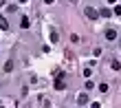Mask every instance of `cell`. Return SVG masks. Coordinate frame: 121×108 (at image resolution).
<instances>
[{"mask_svg":"<svg viewBox=\"0 0 121 108\" xmlns=\"http://www.w3.org/2000/svg\"><path fill=\"white\" fill-rule=\"evenodd\" d=\"M44 2H46V4H51V2H53V0H44Z\"/></svg>","mask_w":121,"mask_h":108,"instance_id":"obj_11","label":"cell"},{"mask_svg":"<svg viewBox=\"0 0 121 108\" xmlns=\"http://www.w3.org/2000/svg\"><path fill=\"white\" fill-rule=\"evenodd\" d=\"M55 88H57V90H64V88H66V82H64V73H57V80H55Z\"/></svg>","mask_w":121,"mask_h":108,"instance_id":"obj_1","label":"cell"},{"mask_svg":"<svg viewBox=\"0 0 121 108\" xmlns=\"http://www.w3.org/2000/svg\"><path fill=\"white\" fill-rule=\"evenodd\" d=\"M99 16H104V18H108V16H110V9H101V11H99Z\"/></svg>","mask_w":121,"mask_h":108,"instance_id":"obj_7","label":"cell"},{"mask_svg":"<svg viewBox=\"0 0 121 108\" xmlns=\"http://www.w3.org/2000/svg\"><path fill=\"white\" fill-rule=\"evenodd\" d=\"M29 18H26V16H22V20H20V27H22V29H29Z\"/></svg>","mask_w":121,"mask_h":108,"instance_id":"obj_6","label":"cell"},{"mask_svg":"<svg viewBox=\"0 0 121 108\" xmlns=\"http://www.w3.org/2000/svg\"><path fill=\"white\" fill-rule=\"evenodd\" d=\"M106 40H117V31L115 29H106Z\"/></svg>","mask_w":121,"mask_h":108,"instance_id":"obj_3","label":"cell"},{"mask_svg":"<svg viewBox=\"0 0 121 108\" xmlns=\"http://www.w3.org/2000/svg\"><path fill=\"white\" fill-rule=\"evenodd\" d=\"M99 106H101L99 102H92V104H90V108H99Z\"/></svg>","mask_w":121,"mask_h":108,"instance_id":"obj_9","label":"cell"},{"mask_svg":"<svg viewBox=\"0 0 121 108\" xmlns=\"http://www.w3.org/2000/svg\"><path fill=\"white\" fill-rule=\"evenodd\" d=\"M108 2H110V4H115V2H117V0H108Z\"/></svg>","mask_w":121,"mask_h":108,"instance_id":"obj_10","label":"cell"},{"mask_svg":"<svg viewBox=\"0 0 121 108\" xmlns=\"http://www.w3.org/2000/svg\"><path fill=\"white\" fill-rule=\"evenodd\" d=\"M112 13H115V16H121V4H117L115 9H112Z\"/></svg>","mask_w":121,"mask_h":108,"instance_id":"obj_8","label":"cell"},{"mask_svg":"<svg viewBox=\"0 0 121 108\" xmlns=\"http://www.w3.org/2000/svg\"><path fill=\"white\" fill-rule=\"evenodd\" d=\"M77 104H82V106H84V104H88V95H86V93H82V95L77 97Z\"/></svg>","mask_w":121,"mask_h":108,"instance_id":"obj_4","label":"cell"},{"mask_svg":"<svg viewBox=\"0 0 121 108\" xmlns=\"http://www.w3.org/2000/svg\"><path fill=\"white\" fill-rule=\"evenodd\" d=\"M0 29H2V31H7V29H9V22H7L4 16H0Z\"/></svg>","mask_w":121,"mask_h":108,"instance_id":"obj_5","label":"cell"},{"mask_svg":"<svg viewBox=\"0 0 121 108\" xmlns=\"http://www.w3.org/2000/svg\"><path fill=\"white\" fill-rule=\"evenodd\" d=\"M70 2H75V0H70Z\"/></svg>","mask_w":121,"mask_h":108,"instance_id":"obj_13","label":"cell"},{"mask_svg":"<svg viewBox=\"0 0 121 108\" xmlns=\"http://www.w3.org/2000/svg\"><path fill=\"white\" fill-rule=\"evenodd\" d=\"M18 2H26V0H18Z\"/></svg>","mask_w":121,"mask_h":108,"instance_id":"obj_12","label":"cell"},{"mask_svg":"<svg viewBox=\"0 0 121 108\" xmlns=\"http://www.w3.org/2000/svg\"><path fill=\"white\" fill-rule=\"evenodd\" d=\"M84 13H86L90 20H97V18H99V11H97V9H92V7H86V9H84Z\"/></svg>","mask_w":121,"mask_h":108,"instance_id":"obj_2","label":"cell"}]
</instances>
